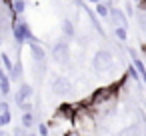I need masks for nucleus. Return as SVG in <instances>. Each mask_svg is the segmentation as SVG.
Instances as JSON below:
<instances>
[{
    "label": "nucleus",
    "mask_w": 146,
    "mask_h": 136,
    "mask_svg": "<svg viewBox=\"0 0 146 136\" xmlns=\"http://www.w3.org/2000/svg\"><path fill=\"white\" fill-rule=\"evenodd\" d=\"M70 128L74 132H78L80 136H92L98 128V118L94 116V112L84 106V102L80 100L78 106H76V112L72 116V122H70Z\"/></svg>",
    "instance_id": "nucleus-1"
},
{
    "label": "nucleus",
    "mask_w": 146,
    "mask_h": 136,
    "mask_svg": "<svg viewBox=\"0 0 146 136\" xmlns=\"http://www.w3.org/2000/svg\"><path fill=\"white\" fill-rule=\"evenodd\" d=\"M92 70L96 74H108L116 70V56L108 48H98L92 56Z\"/></svg>",
    "instance_id": "nucleus-2"
},
{
    "label": "nucleus",
    "mask_w": 146,
    "mask_h": 136,
    "mask_svg": "<svg viewBox=\"0 0 146 136\" xmlns=\"http://www.w3.org/2000/svg\"><path fill=\"white\" fill-rule=\"evenodd\" d=\"M52 60L60 66H68L70 64V42L66 40H58L52 46Z\"/></svg>",
    "instance_id": "nucleus-3"
},
{
    "label": "nucleus",
    "mask_w": 146,
    "mask_h": 136,
    "mask_svg": "<svg viewBox=\"0 0 146 136\" xmlns=\"http://www.w3.org/2000/svg\"><path fill=\"white\" fill-rule=\"evenodd\" d=\"M50 90L54 96H68L72 92V80L64 74H56L50 80Z\"/></svg>",
    "instance_id": "nucleus-4"
},
{
    "label": "nucleus",
    "mask_w": 146,
    "mask_h": 136,
    "mask_svg": "<svg viewBox=\"0 0 146 136\" xmlns=\"http://www.w3.org/2000/svg\"><path fill=\"white\" fill-rule=\"evenodd\" d=\"M76 106H78V102H62V104H58L52 122L56 124L58 120H64V122L70 124V122H72V116H74V112H76Z\"/></svg>",
    "instance_id": "nucleus-5"
},
{
    "label": "nucleus",
    "mask_w": 146,
    "mask_h": 136,
    "mask_svg": "<svg viewBox=\"0 0 146 136\" xmlns=\"http://www.w3.org/2000/svg\"><path fill=\"white\" fill-rule=\"evenodd\" d=\"M116 136H146V124L134 120V122L126 124L124 128H120L116 132Z\"/></svg>",
    "instance_id": "nucleus-6"
},
{
    "label": "nucleus",
    "mask_w": 146,
    "mask_h": 136,
    "mask_svg": "<svg viewBox=\"0 0 146 136\" xmlns=\"http://www.w3.org/2000/svg\"><path fill=\"white\" fill-rule=\"evenodd\" d=\"M108 18L112 20V24L114 26H122V28H130V20L126 18V14L120 10V8H114L110 2H108Z\"/></svg>",
    "instance_id": "nucleus-7"
},
{
    "label": "nucleus",
    "mask_w": 146,
    "mask_h": 136,
    "mask_svg": "<svg viewBox=\"0 0 146 136\" xmlns=\"http://www.w3.org/2000/svg\"><path fill=\"white\" fill-rule=\"evenodd\" d=\"M32 94H34V88H32L28 82H20V86H18L16 92H14V104L20 106L24 100H30Z\"/></svg>",
    "instance_id": "nucleus-8"
},
{
    "label": "nucleus",
    "mask_w": 146,
    "mask_h": 136,
    "mask_svg": "<svg viewBox=\"0 0 146 136\" xmlns=\"http://www.w3.org/2000/svg\"><path fill=\"white\" fill-rule=\"evenodd\" d=\"M82 10H84V12H86V16L90 18V24L94 26V30H96V32H98V34H100V36H102L104 40H106V32H104V28H102V24H100V18H98V16L94 14V10H92V8H90V6H88L86 2H84Z\"/></svg>",
    "instance_id": "nucleus-9"
},
{
    "label": "nucleus",
    "mask_w": 146,
    "mask_h": 136,
    "mask_svg": "<svg viewBox=\"0 0 146 136\" xmlns=\"http://www.w3.org/2000/svg\"><path fill=\"white\" fill-rule=\"evenodd\" d=\"M62 36H64L66 42L76 38V26H74V22L70 18H62Z\"/></svg>",
    "instance_id": "nucleus-10"
},
{
    "label": "nucleus",
    "mask_w": 146,
    "mask_h": 136,
    "mask_svg": "<svg viewBox=\"0 0 146 136\" xmlns=\"http://www.w3.org/2000/svg\"><path fill=\"white\" fill-rule=\"evenodd\" d=\"M28 48H30V54H32L34 62H46V50L38 42H28Z\"/></svg>",
    "instance_id": "nucleus-11"
},
{
    "label": "nucleus",
    "mask_w": 146,
    "mask_h": 136,
    "mask_svg": "<svg viewBox=\"0 0 146 136\" xmlns=\"http://www.w3.org/2000/svg\"><path fill=\"white\" fill-rule=\"evenodd\" d=\"M20 126H22L24 130H32V128L36 126V116H34V112H22V116H20Z\"/></svg>",
    "instance_id": "nucleus-12"
},
{
    "label": "nucleus",
    "mask_w": 146,
    "mask_h": 136,
    "mask_svg": "<svg viewBox=\"0 0 146 136\" xmlns=\"http://www.w3.org/2000/svg\"><path fill=\"white\" fill-rule=\"evenodd\" d=\"M22 74H24V66H22V62L18 60V62H14L12 70H10L6 76H8V80H10V82H12V80L16 82V80H22Z\"/></svg>",
    "instance_id": "nucleus-13"
},
{
    "label": "nucleus",
    "mask_w": 146,
    "mask_h": 136,
    "mask_svg": "<svg viewBox=\"0 0 146 136\" xmlns=\"http://www.w3.org/2000/svg\"><path fill=\"white\" fill-rule=\"evenodd\" d=\"M94 14L100 20H106L108 18V2H96L94 4Z\"/></svg>",
    "instance_id": "nucleus-14"
},
{
    "label": "nucleus",
    "mask_w": 146,
    "mask_h": 136,
    "mask_svg": "<svg viewBox=\"0 0 146 136\" xmlns=\"http://www.w3.org/2000/svg\"><path fill=\"white\" fill-rule=\"evenodd\" d=\"M10 92H12V82H10L8 76H6V78L0 80V96H2V98H8Z\"/></svg>",
    "instance_id": "nucleus-15"
},
{
    "label": "nucleus",
    "mask_w": 146,
    "mask_h": 136,
    "mask_svg": "<svg viewBox=\"0 0 146 136\" xmlns=\"http://www.w3.org/2000/svg\"><path fill=\"white\" fill-rule=\"evenodd\" d=\"M24 10H26V0H12V8H10V12H12V14L22 16V14H24Z\"/></svg>",
    "instance_id": "nucleus-16"
},
{
    "label": "nucleus",
    "mask_w": 146,
    "mask_h": 136,
    "mask_svg": "<svg viewBox=\"0 0 146 136\" xmlns=\"http://www.w3.org/2000/svg\"><path fill=\"white\" fill-rule=\"evenodd\" d=\"M114 36H116V40H118L120 44H126V40H128V30L122 28V26H114Z\"/></svg>",
    "instance_id": "nucleus-17"
},
{
    "label": "nucleus",
    "mask_w": 146,
    "mask_h": 136,
    "mask_svg": "<svg viewBox=\"0 0 146 136\" xmlns=\"http://www.w3.org/2000/svg\"><path fill=\"white\" fill-rule=\"evenodd\" d=\"M0 66L4 68V72H6V74H8V72L12 70V66H14V62L10 60V56H8L6 52H2V54H0Z\"/></svg>",
    "instance_id": "nucleus-18"
},
{
    "label": "nucleus",
    "mask_w": 146,
    "mask_h": 136,
    "mask_svg": "<svg viewBox=\"0 0 146 136\" xmlns=\"http://www.w3.org/2000/svg\"><path fill=\"white\" fill-rule=\"evenodd\" d=\"M134 16H136V20H138V28H140L142 36H146V12L138 10V12H136Z\"/></svg>",
    "instance_id": "nucleus-19"
},
{
    "label": "nucleus",
    "mask_w": 146,
    "mask_h": 136,
    "mask_svg": "<svg viewBox=\"0 0 146 136\" xmlns=\"http://www.w3.org/2000/svg\"><path fill=\"white\" fill-rule=\"evenodd\" d=\"M12 122V112L8 110V112H0V128H4V126H8Z\"/></svg>",
    "instance_id": "nucleus-20"
},
{
    "label": "nucleus",
    "mask_w": 146,
    "mask_h": 136,
    "mask_svg": "<svg viewBox=\"0 0 146 136\" xmlns=\"http://www.w3.org/2000/svg\"><path fill=\"white\" fill-rule=\"evenodd\" d=\"M38 136H50V128L46 122H38Z\"/></svg>",
    "instance_id": "nucleus-21"
},
{
    "label": "nucleus",
    "mask_w": 146,
    "mask_h": 136,
    "mask_svg": "<svg viewBox=\"0 0 146 136\" xmlns=\"http://www.w3.org/2000/svg\"><path fill=\"white\" fill-rule=\"evenodd\" d=\"M122 12L126 14V18H128V20H130V18H132V16L136 14V12H134V6H132V2H126V4H124V10H122Z\"/></svg>",
    "instance_id": "nucleus-22"
},
{
    "label": "nucleus",
    "mask_w": 146,
    "mask_h": 136,
    "mask_svg": "<svg viewBox=\"0 0 146 136\" xmlns=\"http://www.w3.org/2000/svg\"><path fill=\"white\" fill-rule=\"evenodd\" d=\"M18 108H20V112H32V110H34V104H32L30 100H24Z\"/></svg>",
    "instance_id": "nucleus-23"
},
{
    "label": "nucleus",
    "mask_w": 146,
    "mask_h": 136,
    "mask_svg": "<svg viewBox=\"0 0 146 136\" xmlns=\"http://www.w3.org/2000/svg\"><path fill=\"white\" fill-rule=\"evenodd\" d=\"M26 132H28V130H24L22 126H14V130H12V136H26Z\"/></svg>",
    "instance_id": "nucleus-24"
},
{
    "label": "nucleus",
    "mask_w": 146,
    "mask_h": 136,
    "mask_svg": "<svg viewBox=\"0 0 146 136\" xmlns=\"http://www.w3.org/2000/svg\"><path fill=\"white\" fill-rule=\"evenodd\" d=\"M138 10L146 12V0H138Z\"/></svg>",
    "instance_id": "nucleus-25"
},
{
    "label": "nucleus",
    "mask_w": 146,
    "mask_h": 136,
    "mask_svg": "<svg viewBox=\"0 0 146 136\" xmlns=\"http://www.w3.org/2000/svg\"><path fill=\"white\" fill-rule=\"evenodd\" d=\"M0 136H12V134H10V132H6L4 128H0Z\"/></svg>",
    "instance_id": "nucleus-26"
},
{
    "label": "nucleus",
    "mask_w": 146,
    "mask_h": 136,
    "mask_svg": "<svg viewBox=\"0 0 146 136\" xmlns=\"http://www.w3.org/2000/svg\"><path fill=\"white\" fill-rule=\"evenodd\" d=\"M2 78H6V72H4V68H2V66H0V80H2Z\"/></svg>",
    "instance_id": "nucleus-27"
},
{
    "label": "nucleus",
    "mask_w": 146,
    "mask_h": 136,
    "mask_svg": "<svg viewBox=\"0 0 146 136\" xmlns=\"http://www.w3.org/2000/svg\"><path fill=\"white\" fill-rule=\"evenodd\" d=\"M86 2H90V4H96V2H100V0H86Z\"/></svg>",
    "instance_id": "nucleus-28"
},
{
    "label": "nucleus",
    "mask_w": 146,
    "mask_h": 136,
    "mask_svg": "<svg viewBox=\"0 0 146 136\" xmlns=\"http://www.w3.org/2000/svg\"><path fill=\"white\" fill-rule=\"evenodd\" d=\"M26 136H38V134H34V132H26Z\"/></svg>",
    "instance_id": "nucleus-29"
},
{
    "label": "nucleus",
    "mask_w": 146,
    "mask_h": 136,
    "mask_svg": "<svg viewBox=\"0 0 146 136\" xmlns=\"http://www.w3.org/2000/svg\"><path fill=\"white\" fill-rule=\"evenodd\" d=\"M100 2H110V0H100Z\"/></svg>",
    "instance_id": "nucleus-30"
},
{
    "label": "nucleus",
    "mask_w": 146,
    "mask_h": 136,
    "mask_svg": "<svg viewBox=\"0 0 146 136\" xmlns=\"http://www.w3.org/2000/svg\"><path fill=\"white\" fill-rule=\"evenodd\" d=\"M0 8H2V0H0Z\"/></svg>",
    "instance_id": "nucleus-31"
},
{
    "label": "nucleus",
    "mask_w": 146,
    "mask_h": 136,
    "mask_svg": "<svg viewBox=\"0 0 146 136\" xmlns=\"http://www.w3.org/2000/svg\"><path fill=\"white\" fill-rule=\"evenodd\" d=\"M0 100H2V96H0Z\"/></svg>",
    "instance_id": "nucleus-32"
}]
</instances>
